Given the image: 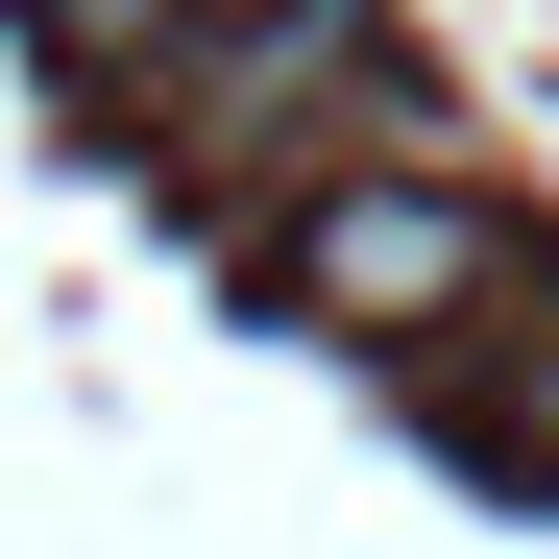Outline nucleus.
<instances>
[{"mask_svg":"<svg viewBox=\"0 0 559 559\" xmlns=\"http://www.w3.org/2000/svg\"><path fill=\"white\" fill-rule=\"evenodd\" d=\"M365 146H390V0H243L170 49V195L195 219H293Z\"/></svg>","mask_w":559,"mask_h":559,"instance_id":"obj_1","label":"nucleus"},{"mask_svg":"<svg viewBox=\"0 0 559 559\" xmlns=\"http://www.w3.org/2000/svg\"><path fill=\"white\" fill-rule=\"evenodd\" d=\"M267 267H293V317H317V341L438 365V341H462V317L535 267V243H511V195H462V170L365 146V170H317V195H293V243H267Z\"/></svg>","mask_w":559,"mask_h":559,"instance_id":"obj_2","label":"nucleus"},{"mask_svg":"<svg viewBox=\"0 0 559 559\" xmlns=\"http://www.w3.org/2000/svg\"><path fill=\"white\" fill-rule=\"evenodd\" d=\"M438 390H462V414H487L511 462H559V267H511V293H487V317H462V341H438Z\"/></svg>","mask_w":559,"mask_h":559,"instance_id":"obj_3","label":"nucleus"},{"mask_svg":"<svg viewBox=\"0 0 559 559\" xmlns=\"http://www.w3.org/2000/svg\"><path fill=\"white\" fill-rule=\"evenodd\" d=\"M195 25H243V0H49V49L98 73V98H170V49Z\"/></svg>","mask_w":559,"mask_h":559,"instance_id":"obj_4","label":"nucleus"}]
</instances>
